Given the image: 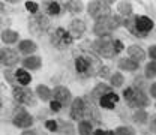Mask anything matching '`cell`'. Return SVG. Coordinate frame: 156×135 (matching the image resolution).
<instances>
[{"mask_svg":"<svg viewBox=\"0 0 156 135\" xmlns=\"http://www.w3.org/2000/svg\"><path fill=\"white\" fill-rule=\"evenodd\" d=\"M74 65H75V72L78 74V77L81 78L96 77L104 68L99 57L95 54H89V53L78 54L74 60Z\"/></svg>","mask_w":156,"mask_h":135,"instance_id":"cell-1","label":"cell"},{"mask_svg":"<svg viewBox=\"0 0 156 135\" xmlns=\"http://www.w3.org/2000/svg\"><path fill=\"white\" fill-rule=\"evenodd\" d=\"M123 26L136 38H146L152 32L155 24L153 20L147 15H131L129 18H125Z\"/></svg>","mask_w":156,"mask_h":135,"instance_id":"cell-2","label":"cell"},{"mask_svg":"<svg viewBox=\"0 0 156 135\" xmlns=\"http://www.w3.org/2000/svg\"><path fill=\"white\" fill-rule=\"evenodd\" d=\"M125 24V20H122L120 15H110L107 18H102L95 23L93 26V33L98 35L99 38L102 36H110L111 32H114L120 26Z\"/></svg>","mask_w":156,"mask_h":135,"instance_id":"cell-3","label":"cell"},{"mask_svg":"<svg viewBox=\"0 0 156 135\" xmlns=\"http://www.w3.org/2000/svg\"><path fill=\"white\" fill-rule=\"evenodd\" d=\"M123 98H125L126 104L131 108H136V110H143V108H146L150 104L149 96L141 89H136V87H128V89H125L123 90Z\"/></svg>","mask_w":156,"mask_h":135,"instance_id":"cell-4","label":"cell"},{"mask_svg":"<svg viewBox=\"0 0 156 135\" xmlns=\"http://www.w3.org/2000/svg\"><path fill=\"white\" fill-rule=\"evenodd\" d=\"M27 27H29V32L33 36H42V35H45L50 30L51 23H50V20H48L47 15H44L42 12H39L36 15H30L29 17Z\"/></svg>","mask_w":156,"mask_h":135,"instance_id":"cell-5","label":"cell"},{"mask_svg":"<svg viewBox=\"0 0 156 135\" xmlns=\"http://www.w3.org/2000/svg\"><path fill=\"white\" fill-rule=\"evenodd\" d=\"M12 98L18 105H23V107H35L36 105L35 90H32L30 87H23V86L17 84L15 87H12Z\"/></svg>","mask_w":156,"mask_h":135,"instance_id":"cell-6","label":"cell"},{"mask_svg":"<svg viewBox=\"0 0 156 135\" xmlns=\"http://www.w3.org/2000/svg\"><path fill=\"white\" fill-rule=\"evenodd\" d=\"M35 119L33 116L23 107V105H17L12 111V125L18 129H32Z\"/></svg>","mask_w":156,"mask_h":135,"instance_id":"cell-7","label":"cell"},{"mask_svg":"<svg viewBox=\"0 0 156 135\" xmlns=\"http://www.w3.org/2000/svg\"><path fill=\"white\" fill-rule=\"evenodd\" d=\"M111 5H113L111 0H107V2L93 0V2H90V3L87 5V12H89V15L93 20L99 21V20L107 18V17L111 15V9H110Z\"/></svg>","mask_w":156,"mask_h":135,"instance_id":"cell-8","label":"cell"},{"mask_svg":"<svg viewBox=\"0 0 156 135\" xmlns=\"http://www.w3.org/2000/svg\"><path fill=\"white\" fill-rule=\"evenodd\" d=\"M93 50L104 59H111L117 54L116 47H114V39L111 38V36L98 38L96 41L93 42Z\"/></svg>","mask_w":156,"mask_h":135,"instance_id":"cell-9","label":"cell"},{"mask_svg":"<svg viewBox=\"0 0 156 135\" xmlns=\"http://www.w3.org/2000/svg\"><path fill=\"white\" fill-rule=\"evenodd\" d=\"M50 42H51V45H53L54 48H57V50H66V48H69V47L72 45L74 38L71 36L69 30H66V29H63V27H57V29L51 33Z\"/></svg>","mask_w":156,"mask_h":135,"instance_id":"cell-10","label":"cell"},{"mask_svg":"<svg viewBox=\"0 0 156 135\" xmlns=\"http://www.w3.org/2000/svg\"><path fill=\"white\" fill-rule=\"evenodd\" d=\"M20 53L17 50L11 48V47H3L0 48V57H2V66L6 68H14L20 63Z\"/></svg>","mask_w":156,"mask_h":135,"instance_id":"cell-11","label":"cell"},{"mask_svg":"<svg viewBox=\"0 0 156 135\" xmlns=\"http://www.w3.org/2000/svg\"><path fill=\"white\" fill-rule=\"evenodd\" d=\"M53 99L60 102V104L63 105V108L68 107V105H71L72 101H74V99H72V95H71V90H69L66 86H56V87L53 89Z\"/></svg>","mask_w":156,"mask_h":135,"instance_id":"cell-12","label":"cell"},{"mask_svg":"<svg viewBox=\"0 0 156 135\" xmlns=\"http://www.w3.org/2000/svg\"><path fill=\"white\" fill-rule=\"evenodd\" d=\"M86 110H87V104L84 98H75L71 104V119L72 120H83V117H86Z\"/></svg>","mask_w":156,"mask_h":135,"instance_id":"cell-13","label":"cell"},{"mask_svg":"<svg viewBox=\"0 0 156 135\" xmlns=\"http://www.w3.org/2000/svg\"><path fill=\"white\" fill-rule=\"evenodd\" d=\"M41 9H42L44 15H47V17H57L62 12V5L54 0H45V2H42Z\"/></svg>","mask_w":156,"mask_h":135,"instance_id":"cell-14","label":"cell"},{"mask_svg":"<svg viewBox=\"0 0 156 135\" xmlns=\"http://www.w3.org/2000/svg\"><path fill=\"white\" fill-rule=\"evenodd\" d=\"M38 51V45L35 41L32 39H21L18 42V53L29 57V56H33L35 53Z\"/></svg>","mask_w":156,"mask_h":135,"instance_id":"cell-15","label":"cell"},{"mask_svg":"<svg viewBox=\"0 0 156 135\" xmlns=\"http://www.w3.org/2000/svg\"><path fill=\"white\" fill-rule=\"evenodd\" d=\"M68 30H69L71 36L74 39H80L83 35H84V32H86V23H84L83 20H78V18L72 20Z\"/></svg>","mask_w":156,"mask_h":135,"instance_id":"cell-16","label":"cell"},{"mask_svg":"<svg viewBox=\"0 0 156 135\" xmlns=\"http://www.w3.org/2000/svg\"><path fill=\"white\" fill-rule=\"evenodd\" d=\"M98 104H99V107H102L105 110H114L116 105L119 104V95H117L116 92H111V93H108V95L101 98Z\"/></svg>","mask_w":156,"mask_h":135,"instance_id":"cell-17","label":"cell"},{"mask_svg":"<svg viewBox=\"0 0 156 135\" xmlns=\"http://www.w3.org/2000/svg\"><path fill=\"white\" fill-rule=\"evenodd\" d=\"M21 65L26 71H38L42 66V59L39 56H29V57L23 59Z\"/></svg>","mask_w":156,"mask_h":135,"instance_id":"cell-18","label":"cell"},{"mask_svg":"<svg viewBox=\"0 0 156 135\" xmlns=\"http://www.w3.org/2000/svg\"><path fill=\"white\" fill-rule=\"evenodd\" d=\"M0 39H2L3 44L12 45V44H17L20 41V33L12 30V29H3L2 33H0Z\"/></svg>","mask_w":156,"mask_h":135,"instance_id":"cell-19","label":"cell"},{"mask_svg":"<svg viewBox=\"0 0 156 135\" xmlns=\"http://www.w3.org/2000/svg\"><path fill=\"white\" fill-rule=\"evenodd\" d=\"M111 92H113V87H111V86H108V84H105V83H99V84L95 86V89L92 90V99L99 102L101 98L108 95V93H111Z\"/></svg>","mask_w":156,"mask_h":135,"instance_id":"cell-20","label":"cell"},{"mask_svg":"<svg viewBox=\"0 0 156 135\" xmlns=\"http://www.w3.org/2000/svg\"><path fill=\"white\" fill-rule=\"evenodd\" d=\"M35 95L38 99L44 101V102H48V101H53V90L45 86V84H38L36 89H35Z\"/></svg>","mask_w":156,"mask_h":135,"instance_id":"cell-21","label":"cell"},{"mask_svg":"<svg viewBox=\"0 0 156 135\" xmlns=\"http://www.w3.org/2000/svg\"><path fill=\"white\" fill-rule=\"evenodd\" d=\"M128 56H129L131 60H134L136 63H141L146 59V51L141 47H138V45H131L128 48Z\"/></svg>","mask_w":156,"mask_h":135,"instance_id":"cell-22","label":"cell"},{"mask_svg":"<svg viewBox=\"0 0 156 135\" xmlns=\"http://www.w3.org/2000/svg\"><path fill=\"white\" fill-rule=\"evenodd\" d=\"M15 80H17V84L23 86V87H27L30 83H32V75L29 71H26L24 68H20L15 71Z\"/></svg>","mask_w":156,"mask_h":135,"instance_id":"cell-23","label":"cell"},{"mask_svg":"<svg viewBox=\"0 0 156 135\" xmlns=\"http://www.w3.org/2000/svg\"><path fill=\"white\" fill-rule=\"evenodd\" d=\"M138 65H140V63L131 60L129 57L120 59L119 63H117V66H119L122 71H128V72H134V71H136V69H138Z\"/></svg>","mask_w":156,"mask_h":135,"instance_id":"cell-24","label":"cell"},{"mask_svg":"<svg viewBox=\"0 0 156 135\" xmlns=\"http://www.w3.org/2000/svg\"><path fill=\"white\" fill-rule=\"evenodd\" d=\"M93 123L92 120H81L78 123V134L80 135H93Z\"/></svg>","mask_w":156,"mask_h":135,"instance_id":"cell-25","label":"cell"},{"mask_svg":"<svg viewBox=\"0 0 156 135\" xmlns=\"http://www.w3.org/2000/svg\"><path fill=\"white\" fill-rule=\"evenodd\" d=\"M65 9L71 14H80L83 11V3L81 2H77V0H68L65 2Z\"/></svg>","mask_w":156,"mask_h":135,"instance_id":"cell-26","label":"cell"},{"mask_svg":"<svg viewBox=\"0 0 156 135\" xmlns=\"http://www.w3.org/2000/svg\"><path fill=\"white\" fill-rule=\"evenodd\" d=\"M58 123V129L57 132L62 135H74V126H72V123H69V122H65V120H57Z\"/></svg>","mask_w":156,"mask_h":135,"instance_id":"cell-27","label":"cell"},{"mask_svg":"<svg viewBox=\"0 0 156 135\" xmlns=\"http://www.w3.org/2000/svg\"><path fill=\"white\" fill-rule=\"evenodd\" d=\"M119 12L125 17V18H129L132 15V3L131 2H119Z\"/></svg>","mask_w":156,"mask_h":135,"instance_id":"cell-28","label":"cell"},{"mask_svg":"<svg viewBox=\"0 0 156 135\" xmlns=\"http://www.w3.org/2000/svg\"><path fill=\"white\" fill-rule=\"evenodd\" d=\"M123 81H125V78H123V75H122L120 72H114V74L110 77V83H111V87H113V89L122 87V86H123Z\"/></svg>","mask_w":156,"mask_h":135,"instance_id":"cell-29","label":"cell"},{"mask_svg":"<svg viewBox=\"0 0 156 135\" xmlns=\"http://www.w3.org/2000/svg\"><path fill=\"white\" fill-rule=\"evenodd\" d=\"M144 75L146 78L152 80V78L156 77V60H152L146 65V71H144Z\"/></svg>","mask_w":156,"mask_h":135,"instance_id":"cell-30","label":"cell"},{"mask_svg":"<svg viewBox=\"0 0 156 135\" xmlns=\"http://www.w3.org/2000/svg\"><path fill=\"white\" fill-rule=\"evenodd\" d=\"M134 122L138 123V125H144L146 122H147V119H149V114L144 111V110H136L135 113H134Z\"/></svg>","mask_w":156,"mask_h":135,"instance_id":"cell-31","label":"cell"},{"mask_svg":"<svg viewBox=\"0 0 156 135\" xmlns=\"http://www.w3.org/2000/svg\"><path fill=\"white\" fill-rule=\"evenodd\" d=\"M3 77L5 80L12 86V87H15L17 86V80H15V71H12L11 68H6L5 71H3Z\"/></svg>","mask_w":156,"mask_h":135,"instance_id":"cell-32","label":"cell"},{"mask_svg":"<svg viewBox=\"0 0 156 135\" xmlns=\"http://www.w3.org/2000/svg\"><path fill=\"white\" fill-rule=\"evenodd\" d=\"M24 6H26V9L30 12V15H36V14H39V11H41V6H39V3L38 2H26L24 3Z\"/></svg>","mask_w":156,"mask_h":135,"instance_id":"cell-33","label":"cell"},{"mask_svg":"<svg viewBox=\"0 0 156 135\" xmlns=\"http://www.w3.org/2000/svg\"><path fill=\"white\" fill-rule=\"evenodd\" d=\"M114 135H135V129L131 126H119L114 131Z\"/></svg>","mask_w":156,"mask_h":135,"instance_id":"cell-34","label":"cell"},{"mask_svg":"<svg viewBox=\"0 0 156 135\" xmlns=\"http://www.w3.org/2000/svg\"><path fill=\"white\" fill-rule=\"evenodd\" d=\"M44 126H45V129L50 131V132H57V129H58V123H57V120H54V119L45 120Z\"/></svg>","mask_w":156,"mask_h":135,"instance_id":"cell-35","label":"cell"},{"mask_svg":"<svg viewBox=\"0 0 156 135\" xmlns=\"http://www.w3.org/2000/svg\"><path fill=\"white\" fill-rule=\"evenodd\" d=\"M62 108H63V105L60 104V102H57V101H50V110L53 111V113H60L62 111Z\"/></svg>","mask_w":156,"mask_h":135,"instance_id":"cell-36","label":"cell"},{"mask_svg":"<svg viewBox=\"0 0 156 135\" xmlns=\"http://www.w3.org/2000/svg\"><path fill=\"white\" fill-rule=\"evenodd\" d=\"M114 47H116V53H122L123 51V44H122V41L120 39H114Z\"/></svg>","mask_w":156,"mask_h":135,"instance_id":"cell-37","label":"cell"},{"mask_svg":"<svg viewBox=\"0 0 156 135\" xmlns=\"http://www.w3.org/2000/svg\"><path fill=\"white\" fill-rule=\"evenodd\" d=\"M93 135H114V131H104V129H96Z\"/></svg>","mask_w":156,"mask_h":135,"instance_id":"cell-38","label":"cell"},{"mask_svg":"<svg viewBox=\"0 0 156 135\" xmlns=\"http://www.w3.org/2000/svg\"><path fill=\"white\" fill-rule=\"evenodd\" d=\"M147 53H149V57L152 59V60H156V45H152Z\"/></svg>","mask_w":156,"mask_h":135,"instance_id":"cell-39","label":"cell"},{"mask_svg":"<svg viewBox=\"0 0 156 135\" xmlns=\"http://www.w3.org/2000/svg\"><path fill=\"white\" fill-rule=\"evenodd\" d=\"M21 135H38V132L35 129H26V131L21 132Z\"/></svg>","mask_w":156,"mask_h":135,"instance_id":"cell-40","label":"cell"},{"mask_svg":"<svg viewBox=\"0 0 156 135\" xmlns=\"http://www.w3.org/2000/svg\"><path fill=\"white\" fill-rule=\"evenodd\" d=\"M150 96L156 99V83H153V84L150 86Z\"/></svg>","mask_w":156,"mask_h":135,"instance_id":"cell-41","label":"cell"},{"mask_svg":"<svg viewBox=\"0 0 156 135\" xmlns=\"http://www.w3.org/2000/svg\"><path fill=\"white\" fill-rule=\"evenodd\" d=\"M107 75H108V68H107V66H104V68H102V71L99 72V77H107Z\"/></svg>","mask_w":156,"mask_h":135,"instance_id":"cell-42","label":"cell"},{"mask_svg":"<svg viewBox=\"0 0 156 135\" xmlns=\"http://www.w3.org/2000/svg\"><path fill=\"white\" fill-rule=\"evenodd\" d=\"M6 12V3L5 2H0V15H3Z\"/></svg>","mask_w":156,"mask_h":135,"instance_id":"cell-43","label":"cell"},{"mask_svg":"<svg viewBox=\"0 0 156 135\" xmlns=\"http://www.w3.org/2000/svg\"><path fill=\"white\" fill-rule=\"evenodd\" d=\"M150 131L156 134V119H153V120H152V123H150Z\"/></svg>","mask_w":156,"mask_h":135,"instance_id":"cell-44","label":"cell"},{"mask_svg":"<svg viewBox=\"0 0 156 135\" xmlns=\"http://www.w3.org/2000/svg\"><path fill=\"white\" fill-rule=\"evenodd\" d=\"M2 107H3V101H2V98H0V110H2Z\"/></svg>","mask_w":156,"mask_h":135,"instance_id":"cell-45","label":"cell"},{"mask_svg":"<svg viewBox=\"0 0 156 135\" xmlns=\"http://www.w3.org/2000/svg\"><path fill=\"white\" fill-rule=\"evenodd\" d=\"M3 26V18H0V27Z\"/></svg>","mask_w":156,"mask_h":135,"instance_id":"cell-46","label":"cell"},{"mask_svg":"<svg viewBox=\"0 0 156 135\" xmlns=\"http://www.w3.org/2000/svg\"><path fill=\"white\" fill-rule=\"evenodd\" d=\"M0 66H2V57H0Z\"/></svg>","mask_w":156,"mask_h":135,"instance_id":"cell-47","label":"cell"},{"mask_svg":"<svg viewBox=\"0 0 156 135\" xmlns=\"http://www.w3.org/2000/svg\"><path fill=\"white\" fill-rule=\"evenodd\" d=\"M155 107H156V104H155Z\"/></svg>","mask_w":156,"mask_h":135,"instance_id":"cell-48","label":"cell"}]
</instances>
